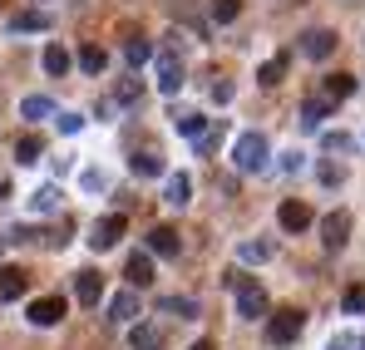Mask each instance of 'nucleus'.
<instances>
[{"mask_svg": "<svg viewBox=\"0 0 365 350\" xmlns=\"http://www.w3.org/2000/svg\"><path fill=\"white\" fill-rule=\"evenodd\" d=\"M267 153H272V148H267L262 133H242V138L232 143V168H237V173H262V168H267Z\"/></svg>", "mask_w": 365, "mask_h": 350, "instance_id": "nucleus-1", "label": "nucleus"}, {"mask_svg": "<svg viewBox=\"0 0 365 350\" xmlns=\"http://www.w3.org/2000/svg\"><path fill=\"white\" fill-rule=\"evenodd\" d=\"M302 326H306V311H302V306H282V311L272 316L267 336H272V346H292V341L302 336Z\"/></svg>", "mask_w": 365, "mask_h": 350, "instance_id": "nucleus-2", "label": "nucleus"}, {"mask_svg": "<svg viewBox=\"0 0 365 350\" xmlns=\"http://www.w3.org/2000/svg\"><path fill=\"white\" fill-rule=\"evenodd\" d=\"M351 227H356V217H351L346 207L326 212V217H321V242H326V252H341V247L351 242Z\"/></svg>", "mask_w": 365, "mask_h": 350, "instance_id": "nucleus-3", "label": "nucleus"}, {"mask_svg": "<svg viewBox=\"0 0 365 350\" xmlns=\"http://www.w3.org/2000/svg\"><path fill=\"white\" fill-rule=\"evenodd\" d=\"M123 232H128V217H123V212H109V217H99V222H94L89 247H94V252H109V247H114Z\"/></svg>", "mask_w": 365, "mask_h": 350, "instance_id": "nucleus-4", "label": "nucleus"}, {"mask_svg": "<svg viewBox=\"0 0 365 350\" xmlns=\"http://www.w3.org/2000/svg\"><path fill=\"white\" fill-rule=\"evenodd\" d=\"M64 311H69L64 296H40V301H30V326L50 331V326H60V321H64Z\"/></svg>", "mask_w": 365, "mask_h": 350, "instance_id": "nucleus-5", "label": "nucleus"}, {"mask_svg": "<svg viewBox=\"0 0 365 350\" xmlns=\"http://www.w3.org/2000/svg\"><path fill=\"white\" fill-rule=\"evenodd\" d=\"M153 79H158V94H178V89H182V64H178V55L158 50V59H153Z\"/></svg>", "mask_w": 365, "mask_h": 350, "instance_id": "nucleus-6", "label": "nucleus"}, {"mask_svg": "<svg viewBox=\"0 0 365 350\" xmlns=\"http://www.w3.org/2000/svg\"><path fill=\"white\" fill-rule=\"evenodd\" d=\"M99 296H104V277H99L94 267H79V272H74V301H79V306H94Z\"/></svg>", "mask_w": 365, "mask_h": 350, "instance_id": "nucleus-7", "label": "nucleus"}, {"mask_svg": "<svg viewBox=\"0 0 365 350\" xmlns=\"http://www.w3.org/2000/svg\"><path fill=\"white\" fill-rule=\"evenodd\" d=\"M237 296V321H262L267 316V292L252 282V287H242V292H232Z\"/></svg>", "mask_w": 365, "mask_h": 350, "instance_id": "nucleus-8", "label": "nucleus"}, {"mask_svg": "<svg viewBox=\"0 0 365 350\" xmlns=\"http://www.w3.org/2000/svg\"><path fill=\"white\" fill-rule=\"evenodd\" d=\"M336 45H341L336 30H306V35H302V55L306 59H331V55H336Z\"/></svg>", "mask_w": 365, "mask_h": 350, "instance_id": "nucleus-9", "label": "nucleus"}, {"mask_svg": "<svg viewBox=\"0 0 365 350\" xmlns=\"http://www.w3.org/2000/svg\"><path fill=\"white\" fill-rule=\"evenodd\" d=\"M148 252H153V257H178L182 252L178 227H168V222H163V227H148Z\"/></svg>", "mask_w": 365, "mask_h": 350, "instance_id": "nucleus-10", "label": "nucleus"}, {"mask_svg": "<svg viewBox=\"0 0 365 350\" xmlns=\"http://www.w3.org/2000/svg\"><path fill=\"white\" fill-rule=\"evenodd\" d=\"M30 287V272L25 267H0V301H20Z\"/></svg>", "mask_w": 365, "mask_h": 350, "instance_id": "nucleus-11", "label": "nucleus"}, {"mask_svg": "<svg viewBox=\"0 0 365 350\" xmlns=\"http://www.w3.org/2000/svg\"><path fill=\"white\" fill-rule=\"evenodd\" d=\"M123 277H128V287H153V277H158L153 272V257L148 252H133L128 267H123Z\"/></svg>", "mask_w": 365, "mask_h": 350, "instance_id": "nucleus-12", "label": "nucleus"}, {"mask_svg": "<svg viewBox=\"0 0 365 350\" xmlns=\"http://www.w3.org/2000/svg\"><path fill=\"white\" fill-rule=\"evenodd\" d=\"M267 257H277V242H267V237H247V242H237V262H242V267L267 262Z\"/></svg>", "mask_w": 365, "mask_h": 350, "instance_id": "nucleus-13", "label": "nucleus"}, {"mask_svg": "<svg viewBox=\"0 0 365 350\" xmlns=\"http://www.w3.org/2000/svg\"><path fill=\"white\" fill-rule=\"evenodd\" d=\"M282 227H287V232H306V227H311V207H306L302 197H287V202H282Z\"/></svg>", "mask_w": 365, "mask_h": 350, "instance_id": "nucleus-14", "label": "nucleus"}, {"mask_svg": "<svg viewBox=\"0 0 365 350\" xmlns=\"http://www.w3.org/2000/svg\"><path fill=\"white\" fill-rule=\"evenodd\" d=\"M351 94H356V74H326V84H321V99L326 104H341Z\"/></svg>", "mask_w": 365, "mask_h": 350, "instance_id": "nucleus-15", "label": "nucleus"}, {"mask_svg": "<svg viewBox=\"0 0 365 350\" xmlns=\"http://www.w3.org/2000/svg\"><path fill=\"white\" fill-rule=\"evenodd\" d=\"M60 109H55V99L50 94H25L20 99V118H30V123H40V118H55Z\"/></svg>", "mask_w": 365, "mask_h": 350, "instance_id": "nucleus-16", "label": "nucleus"}, {"mask_svg": "<svg viewBox=\"0 0 365 350\" xmlns=\"http://www.w3.org/2000/svg\"><path fill=\"white\" fill-rule=\"evenodd\" d=\"M138 316V296H133V287H123V292L109 296V321L119 326V321H133Z\"/></svg>", "mask_w": 365, "mask_h": 350, "instance_id": "nucleus-17", "label": "nucleus"}, {"mask_svg": "<svg viewBox=\"0 0 365 350\" xmlns=\"http://www.w3.org/2000/svg\"><path fill=\"white\" fill-rule=\"evenodd\" d=\"M128 168H133L138 177H158L163 173V153H158V148H138V153L128 158Z\"/></svg>", "mask_w": 365, "mask_h": 350, "instance_id": "nucleus-18", "label": "nucleus"}, {"mask_svg": "<svg viewBox=\"0 0 365 350\" xmlns=\"http://www.w3.org/2000/svg\"><path fill=\"white\" fill-rule=\"evenodd\" d=\"M40 30H50V15H40V10L10 15V35H40Z\"/></svg>", "mask_w": 365, "mask_h": 350, "instance_id": "nucleus-19", "label": "nucleus"}, {"mask_svg": "<svg viewBox=\"0 0 365 350\" xmlns=\"http://www.w3.org/2000/svg\"><path fill=\"white\" fill-rule=\"evenodd\" d=\"M158 311L163 316H178V321H192L197 316V301L192 296H158Z\"/></svg>", "mask_w": 365, "mask_h": 350, "instance_id": "nucleus-20", "label": "nucleus"}, {"mask_svg": "<svg viewBox=\"0 0 365 350\" xmlns=\"http://www.w3.org/2000/svg\"><path fill=\"white\" fill-rule=\"evenodd\" d=\"M163 197H168L173 207H187V197H192V182H187V173H168V182H163Z\"/></svg>", "mask_w": 365, "mask_h": 350, "instance_id": "nucleus-21", "label": "nucleus"}, {"mask_svg": "<svg viewBox=\"0 0 365 350\" xmlns=\"http://www.w3.org/2000/svg\"><path fill=\"white\" fill-rule=\"evenodd\" d=\"M40 158H45V143L35 133H20L15 138V163H40Z\"/></svg>", "mask_w": 365, "mask_h": 350, "instance_id": "nucleus-22", "label": "nucleus"}, {"mask_svg": "<svg viewBox=\"0 0 365 350\" xmlns=\"http://www.w3.org/2000/svg\"><path fill=\"white\" fill-rule=\"evenodd\" d=\"M282 79H287V55L267 59V64H262V69H257V84H262V89H277V84H282Z\"/></svg>", "mask_w": 365, "mask_h": 350, "instance_id": "nucleus-23", "label": "nucleus"}, {"mask_svg": "<svg viewBox=\"0 0 365 350\" xmlns=\"http://www.w3.org/2000/svg\"><path fill=\"white\" fill-rule=\"evenodd\" d=\"M331 109H336V104H326V99H306V104H302V128H306V133H316L321 118L331 114Z\"/></svg>", "mask_w": 365, "mask_h": 350, "instance_id": "nucleus-24", "label": "nucleus"}, {"mask_svg": "<svg viewBox=\"0 0 365 350\" xmlns=\"http://www.w3.org/2000/svg\"><path fill=\"white\" fill-rule=\"evenodd\" d=\"M128 346L133 350H158L163 346V331H158V326H133V331H128Z\"/></svg>", "mask_w": 365, "mask_h": 350, "instance_id": "nucleus-25", "label": "nucleus"}, {"mask_svg": "<svg viewBox=\"0 0 365 350\" xmlns=\"http://www.w3.org/2000/svg\"><path fill=\"white\" fill-rule=\"evenodd\" d=\"M104 64H109V55H104L99 45H84V50H79V69H84V74H104Z\"/></svg>", "mask_w": 365, "mask_h": 350, "instance_id": "nucleus-26", "label": "nucleus"}, {"mask_svg": "<svg viewBox=\"0 0 365 350\" xmlns=\"http://www.w3.org/2000/svg\"><path fill=\"white\" fill-rule=\"evenodd\" d=\"M222 133H227V123H222V118H207V128H202V138H197V153H212V148L222 143Z\"/></svg>", "mask_w": 365, "mask_h": 350, "instance_id": "nucleus-27", "label": "nucleus"}, {"mask_svg": "<svg viewBox=\"0 0 365 350\" xmlns=\"http://www.w3.org/2000/svg\"><path fill=\"white\" fill-rule=\"evenodd\" d=\"M55 207H60V187H40L30 197V212H55Z\"/></svg>", "mask_w": 365, "mask_h": 350, "instance_id": "nucleus-28", "label": "nucleus"}, {"mask_svg": "<svg viewBox=\"0 0 365 350\" xmlns=\"http://www.w3.org/2000/svg\"><path fill=\"white\" fill-rule=\"evenodd\" d=\"M202 128H207V118H202V114H178V133H182V138H192V143H197V138H202Z\"/></svg>", "mask_w": 365, "mask_h": 350, "instance_id": "nucleus-29", "label": "nucleus"}, {"mask_svg": "<svg viewBox=\"0 0 365 350\" xmlns=\"http://www.w3.org/2000/svg\"><path fill=\"white\" fill-rule=\"evenodd\" d=\"M237 10H242V0H212V20H217V25H232Z\"/></svg>", "mask_w": 365, "mask_h": 350, "instance_id": "nucleus-30", "label": "nucleus"}, {"mask_svg": "<svg viewBox=\"0 0 365 350\" xmlns=\"http://www.w3.org/2000/svg\"><path fill=\"white\" fill-rule=\"evenodd\" d=\"M45 69H50V74H64V69H69V50H64V45H50V50H45Z\"/></svg>", "mask_w": 365, "mask_h": 350, "instance_id": "nucleus-31", "label": "nucleus"}, {"mask_svg": "<svg viewBox=\"0 0 365 350\" xmlns=\"http://www.w3.org/2000/svg\"><path fill=\"white\" fill-rule=\"evenodd\" d=\"M326 350H365V336H356V331H341V336H331V346Z\"/></svg>", "mask_w": 365, "mask_h": 350, "instance_id": "nucleus-32", "label": "nucleus"}, {"mask_svg": "<svg viewBox=\"0 0 365 350\" xmlns=\"http://www.w3.org/2000/svg\"><path fill=\"white\" fill-rule=\"evenodd\" d=\"M138 94H143V84L138 79H123L119 89H114V104H138Z\"/></svg>", "mask_w": 365, "mask_h": 350, "instance_id": "nucleus-33", "label": "nucleus"}, {"mask_svg": "<svg viewBox=\"0 0 365 350\" xmlns=\"http://www.w3.org/2000/svg\"><path fill=\"white\" fill-rule=\"evenodd\" d=\"M341 306H346L351 316H365V287H351V292L341 296Z\"/></svg>", "mask_w": 365, "mask_h": 350, "instance_id": "nucleus-34", "label": "nucleus"}, {"mask_svg": "<svg viewBox=\"0 0 365 350\" xmlns=\"http://www.w3.org/2000/svg\"><path fill=\"white\" fill-rule=\"evenodd\" d=\"M222 287H227V292H242V287H252V277H247L242 267H227V277H222Z\"/></svg>", "mask_w": 365, "mask_h": 350, "instance_id": "nucleus-35", "label": "nucleus"}, {"mask_svg": "<svg viewBox=\"0 0 365 350\" xmlns=\"http://www.w3.org/2000/svg\"><path fill=\"white\" fill-rule=\"evenodd\" d=\"M143 59H153V45L148 40H128V64H143Z\"/></svg>", "mask_w": 365, "mask_h": 350, "instance_id": "nucleus-36", "label": "nucleus"}, {"mask_svg": "<svg viewBox=\"0 0 365 350\" xmlns=\"http://www.w3.org/2000/svg\"><path fill=\"white\" fill-rule=\"evenodd\" d=\"M55 128H60V133H79L84 118H79V114H55Z\"/></svg>", "mask_w": 365, "mask_h": 350, "instance_id": "nucleus-37", "label": "nucleus"}, {"mask_svg": "<svg viewBox=\"0 0 365 350\" xmlns=\"http://www.w3.org/2000/svg\"><path fill=\"white\" fill-rule=\"evenodd\" d=\"M79 182H84V187H89V192H104V182H109V177L99 173V168H89V173L79 177Z\"/></svg>", "mask_w": 365, "mask_h": 350, "instance_id": "nucleus-38", "label": "nucleus"}, {"mask_svg": "<svg viewBox=\"0 0 365 350\" xmlns=\"http://www.w3.org/2000/svg\"><path fill=\"white\" fill-rule=\"evenodd\" d=\"M326 148H331V153H346L351 138H346V133H326Z\"/></svg>", "mask_w": 365, "mask_h": 350, "instance_id": "nucleus-39", "label": "nucleus"}, {"mask_svg": "<svg viewBox=\"0 0 365 350\" xmlns=\"http://www.w3.org/2000/svg\"><path fill=\"white\" fill-rule=\"evenodd\" d=\"M341 177H346V173H341V168H331V163H326V168H321V182H326V187H336V182H341Z\"/></svg>", "mask_w": 365, "mask_h": 350, "instance_id": "nucleus-40", "label": "nucleus"}, {"mask_svg": "<svg viewBox=\"0 0 365 350\" xmlns=\"http://www.w3.org/2000/svg\"><path fill=\"white\" fill-rule=\"evenodd\" d=\"M212 99H217V104H227V99H232V84H227V79H222V84H212Z\"/></svg>", "mask_w": 365, "mask_h": 350, "instance_id": "nucleus-41", "label": "nucleus"}, {"mask_svg": "<svg viewBox=\"0 0 365 350\" xmlns=\"http://www.w3.org/2000/svg\"><path fill=\"white\" fill-rule=\"evenodd\" d=\"M187 350H212V341H197V346H187Z\"/></svg>", "mask_w": 365, "mask_h": 350, "instance_id": "nucleus-42", "label": "nucleus"}, {"mask_svg": "<svg viewBox=\"0 0 365 350\" xmlns=\"http://www.w3.org/2000/svg\"><path fill=\"white\" fill-rule=\"evenodd\" d=\"M0 247H5V237H0Z\"/></svg>", "mask_w": 365, "mask_h": 350, "instance_id": "nucleus-43", "label": "nucleus"}]
</instances>
